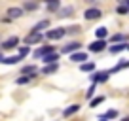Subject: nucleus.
<instances>
[{
	"label": "nucleus",
	"mask_w": 129,
	"mask_h": 121,
	"mask_svg": "<svg viewBox=\"0 0 129 121\" xmlns=\"http://www.w3.org/2000/svg\"><path fill=\"white\" fill-rule=\"evenodd\" d=\"M64 34H67V32H64V28H51V30L46 32V38H48V40H61Z\"/></svg>",
	"instance_id": "obj_1"
},
{
	"label": "nucleus",
	"mask_w": 129,
	"mask_h": 121,
	"mask_svg": "<svg viewBox=\"0 0 129 121\" xmlns=\"http://www.w3.org/2000/svg\"><path fill=\"white\" fill-rule=\"evenodd\" d=\"M40 40H42V34L40 32H30V34H27L25 36V44L27 45H30V44H40Z\"/></svg>",
	"instance_id": "obj_2"
},
{
	"label": "nucleus",
	"mask_w": 129,
	"mask_h": 121,
	"mask_svg": "<svg viewBox=\"0 0 129 121\" xmlns=\"http://www.w3.org/2000/svg\"><path fill=\"white\" fill-rule=\"evenodd\" d=\"M53 51H55V49H53L51 45H46V47H38L32 55L36 57V59H40V57H46V55H49V53H53Z\"/></svg>",
	"instance_id": "obj_3"
},
{
	"label": "nucleus",
	"mask_w": 129,
	"mask_h": 121,
	"mask_svg": "<svg viewBox=\"0 0 129 121\" xmlns=\"http://www.w3.org/2000/svg\"><path fill=\"white\" fill-rule=\"evenodd\" d=\"M108 76H110V72H95L91 76V81L93 83H103V81L108 80Z\"/></svg>",
	"instance_id": "obj_4"
},
{
	"label": "nucleus",
	"mask_w": 129,
	"mask_h": 121,
	"mask_svg": "<svg viewBox=\"0 0 129 121\" xmlns=\"http://www.w3.org/2000/svg\"><path fill=\"white\" fill-rule=\"evenodd\" d=\"M6 15H8V19H17V17L23 15V10H21V8H8ZM8 19H6V21H8Z\"/></svg>",
	"instance_id": "obj_5"
},
{
	"label": "nucleus",
	"mask_w": 129,
	"mask_h": 121,
	"mask_svg": "<svg viewBox=\"0 0 129 121\" xmlns=\"http://www.w3.org/2000/svg\"><path fill=\"white\" fill-rule=\"evenodd\" d=\"M105 47H106V42L105 40H97V42H93V44L89 45V51L97 53V51H103Z\"/></svg>",
	"instance_id": "obj_6"
},
{
	"label": "nucleus",
	"mask_w": 129,
	"mask_h": 121,
	"mask_svg": "<svg viewBox=\"0 0 129 121\" xmlns=\"http://www.w3.org/2000/svg\"><path fill=\"white\" fill-rule=\"evenodd\" d=\"M78 49H80V44H78V42H70V44H67L63 47V53H67V55L70 53V55H72V53H76Z\"/></svg>",
	"instance_id": "obj_7"
},
{
	"label": "nucleus",
	"mask_w": 129,
	"mask_h": 121,
	"mask_svg": "<svg viewBox=\"0 0 129 121\" xmlns=\"http://www.w3.org/2000/svg\"><path fill=\"white\" fill-rule=\"evenodd\" d=\"M101 15H103V12H101L99 8H89L87 12H85V19H89V21H91V19H97V17H101Z\"/></svg>",
	"instance_id": "obj_8"
},
{
	"label": "nucleus",
	"mask_w": 129,
	"mask_h": 121,
	"mask_svg": "<svg viewBox=\"0 0 129 121\" xmlns=\"http://www.w3.org/2000/svg\"><path fill=\"white\" fill-rule=\"evenodd\" d=\"M42 60H44L46 65H57V60H59V53H49V55H46V57H42Z\"/></svg>",
	"instance_id": "obj_9"
},
{
	"label": "nucleus",
	"mask_w": 129,
	"mask_h": 121,
	"mask_svg": "<svg viewBox=\"0 0 129 121\" xmlns=\"http://www.w3.org/2000/svg\"><path fill=\"white\" fill-rule=\"evenodd\" d=\"M70 60H74V63H84V60H87V53H82V51H76L70 55Z\"/></svg>",
	"instance_id": "obj_10"
},
{
	"label": "nucleus",
	"mask_w": 129,
	"mask_h": 121,
	"mask_svg": "<svg viewBox=\"0 0 129 121\" xmlns=\"http://www.w3.org/2000/svg\"><path fill=\"white\" fill-rule=\"evenodd\" d=\"M17 44H19V38H17V36H12V38H8V40L2 44V47H4V49H12V47H15Z\"/></svg>",
	"instance_id": "obj_11"
},
{
	"label": "nucleus",
	"mask_w": 129,
	"mask_h": 121,
	"mask_svg": "<svg viewBox=\"0 0 129 121\" xmlns=\"http://www.w3.org/2000/svg\"><path fill=\"white\" fill-rule=\"evenodd\" d=\"M125 49H127V42L112 45V47H110V53H112V55H116V53H121V51H125Z\"/></svg>",
	"instance_id": "obj_12"
},
{
	"label": "nucleus",
	"mask_w": 129,
	"mask_h": 121,
	"mask_svg": "<svg viewBox=\"0 0 129 121\" xmlns=\"http://www.w3.org/2000/svg\"><path fill=\"white\" fill-rule=\"evenodd\" d=\"M78 110H80V104H72V106H69V108L63 112V115H64V117H70V115H74Z\"/></svg>",
	"instance_id": "obj_13"
},
{
	"label": "nucleus",
	"mask_w": 129,
	"mask_h": 121,
	"mask_svg": "<svg viewBox=\"0 0 129 121\" xmlns=\"http://www.w3.org/2000/svg\"><path fill=\"white\" fill-rule=\"evenodd\" d=\"M19 60H21V57L17 55V57H6V59H2V63L4 65H17Z\"/></svg>",
	"instance_id": "obj_14"
},
{
	"label": "nucleus",
	"mask_w": 129,
	"mask_h": 121,
	"mask_svg": "<svg viewBox=\"0 0 129 121\" xmlns=\"http://www.w3.org/2000/svg\"><path fill=\"white\" fill-rule=\"evenodd\" d=\"M49 27V21H40V23L34 25V28H32V32H38V30H42V28Z\"/></svg>",
	"instance_id": "obj_15"
},
{
	"label": "nucleus",
	"mask_w": 129,
	"mask_h": 121,
	"mask_svg": "<svg viewBox=\"0 0 129 121\" xmlns=\"http://www.w3.org/2000/svg\"><path fill=\"white\" fill-rule=\"evenodd\" d=\"M93 68H95V65H93V63H82V65H80V70H82V72H91Z\"/></svg>",
	"instance_id": "obj_16"
},
{
	"label": "nucleus",
	"mask_w": 129,
	"mask_h": 121,
	"mask_svg": "<svg viewBox=\"0 0 129 121\" xmlns=\"http://www.w3.org/2000/svg\"><path fill=\"white\" fill-rule=\"evenodd\" d=\"M57 68H59L57 65H48L44 70H42V74H53V72H57Z\"/></svg>",
	"instance_id": "obj_17"
},
{
	"label": "nucleus",
	"mask_w": 129,
	"mask_h": 121,
	"mask_svg": "<svg viewBox=\"0 0 129 121\" xmlns=\"http://www.w3.org/2000/svg\"><path fill=\"white\" fill-rule=\"evenodd\" d=\"M95 36L99 38V40H103V38L106 36V28H105V27H101V28H97V30H95Z\"/></svg>",
	"instance_id": "obj_18"
},
{
	"label": "nucleus",
	"mask_w": 129,
	"mask_h": 121,
	"mask_svg": "<svg viewBox=\"0 0 129 121\" xmlns=\"http://www.w3.org/2000/svg\"><path fill=\"white\" fill-rule=\"evenodd\" d=\"M125 40H127V38H125V34H114V36H112V44H114V42H120V44H123Z\"/></svg>",
	"instance_id": "obj_19"
},
{
	"label": "nucleus",
	"mask_w": 129,
	"mask_h": 121,
	"mask_svg": "<svg viewBox=\"0 0 129 121\" xmlns=\"http://www.w3.org/2000/svg\"><path fill=\"white\" fill-rule=\"evenodd\" d=\"M72 12H74V10L70 8V6H69V8H63V10L59 12V17H69V15H70Z\"/></svg>",
	"instance_id": "obj_20"
},
{
	"label": "nucleus",
	"mask_w": 129,
	"mask_h": 121,
	"mask_svg": "<svg viewBox=\"0 0 129 121\" xmlns=\"http://www.w3.org/2000/svg\"><path fill=\"white\" fill-rule=\"evenodd\" d=\"M114 117H118V112H116V110H108L103 119H114Z\"/></svg>",
	"instance_id": "obj_21"
},
{
	"label": "nucleus",
	"mask_w": 129,
	"mask_h": 121,
	"mask_svg": "<svg viewBox=\"0 0 129 121\" xmlns=\"http://www.w3.org/2000/svg\"><path fill=\"white\" fill-rule=\"evenodd\" d=\"M36 8H38L36 2H25V6H23V10H36Z\"/></svg>",
	"instance_id": "obj_22"
},
{
	"label": "nucleus",
	"mask_w": 129,
	"mask_h": 121,
	"mask_svg": "<svg viewBox=\"0 0 129 121\" xmlns=\"http://www.w3.org/2000/svg\"><path fill=\"white\" fill-rule=\"evenodd\" d=\"M64 32H69V34H76V32H80V27H70V28H64Z\"/></svg>",
	"instance_id": "obj_23"
},
{
	"label": "nucleus",
	"mask_w": 129,
	"mask_h": 121,
	"mask_svg": "<svg viewBox=\"0 0 129 121\" xmlns=\"http://www.w3.org/2000/svg\"><path fill=\"white\" fill-rule=\"evenodd\" d=\"M103 100H105V97H97V98H93V100H91V106L95 108V106H99Z\"/></svg>",
	"instance_id": "obj_24"
},
{
	"label": "nucleus",
	"mask_w": 129,
	"mask_h": 121,
	"mask_svg": "<svg viewBox=\"0 0 129 121\" xmlns=\"http://www.w3.org/2000/svg\"><path fill=\"white\" fill-rule=\"evenodd\" d=\"M48 10H51V12L59 10V2H48Z\"/></svg>",
	"instance_id": "obj_25"
},
{
	"label": "nucleus",
	"mask_w": 129,
	"mask_h": 121,
	"mask_svg": "<svg viewBox=\"0 0 129 121\" xmlns=\"http://www.w3.org/2000/svg\"><path fill=\"white\" fill-rule=\"evenodd\" d=\"M127 65H129L127 60H121V63H120V65H118V66H116V68H114V70H112V72H118V70H121V68H125V66H127Z\"/></svg>",
	"instance_id": "obj_26"
},
{
	"label": "nucleus",
	"mask_w": 129,
	"mask_h": 121,
	"mask_svg": "<svg viewBox=\"0 0 129 121\" xmlns=\"http://www.w3.org/2000/svg\"><path fill=\"white\" fill-rule=\"evenodd\" d=\"M27 55H28V47L25 45V47H21V49H19V57L23 59V57H27Z\"/></svg>",
	"instance_id": "obj_27"
},
{
	"label": "nucleus",
	"mask_w": 129,
	"mask_h": 121,
	"mask_svg": "<svg viewBox=\"0 0 129 121\" xmlns=\"http://www.w3.org/2000/svg\"><path fill=\"white\" fill-rule=\"evenodd\" d=\"M127 12H129V8H127V6H125V4L118 8V13H127Z\"/></svg>",
	"instance_id": "obj_28"
},
{
	"label": "nucleus",
	"mask_w": 129,
	"mask_h": 121,
	"mask_svg": "<svg viewBox=\"0 0 129 121\" xmlns=\"http://www.w3.org/2000/svg\"><path fill=\"white\" fill-rule=\"evenodd\" d=\"M28 80H30L28 76H23V78H19V80H17V83H19V85H21V83H27Z\"/></svg>",
	"instance_id": "obj_29"
},
{
	"label": "nucleus",
	"mask_w": 129,
	"mask_h": 121,
	"mask_svg": "<svg viewBox=\"0 0 129 121\" xmlns=\"http://www.w3.org/2000/svg\"><path fill=\"white\" fill-rule=\"evenodd\" d=\"M2 59H4V57H2V53H0V63H2Z\"/></svg>",
	"instance_id": "obj_30"
},
{
	"label": "nucleus",
	"mask_w": 129,
	"mask_h": 121,
	"mask_svg": "<svg viewBox=\"0 0 129 121\" xmlns=\"http://www.w3.org/2000/svg\"><path fill=\"white\" fill-rule=\"evenodd\" d=\"M101 121H106V119H101Z\"/></svg>",
	"instance_id": "obj_31"
}]
</instances>
